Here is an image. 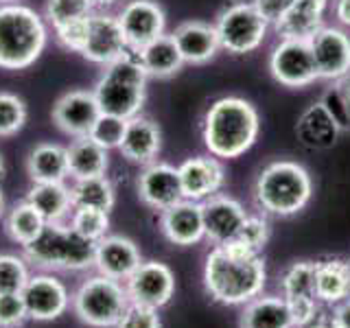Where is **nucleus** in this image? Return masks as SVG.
Wrapping results in <instances>:
<instances>
[{
  "instance_id": "1",
  "label": "nucleus",
  "mask_w": 350,
  "mask_h": 328,
  "mask_svg": "<svg viewBox=\"0 0 350 328\" xmlns=\"http://www.w3.org/2000/svg\"><path fill=\"white\" fill-rule=\"evenodd\" d=\"M265 282L267 269L258 251L245 249L239 243L215 245L208 251L204 287L213 300L228 306H245L262 293Z\"/></svg>"
},
{
  "instance_id": "2",
  "label": "nucleus",
  "mask_w": 350,
  "mask_h": 328,
  "mask_svg": "<svg viewBox=\"0 0 350 328\" xmlns=\"http://www.w3.org/2000/svg\"><path fill=\"white\" fill-rule=\"evenodd\" d=\"M260 131L256 107L241 96H221L206 109L202 138L211 156L232 160L252 149Z\"/></svg>"
},
{
  "instance_id": "3",
  "label": "nucleus",
  "mask_w": 350,
  "mask_h": 328,
  "mask_svg": "<svg viewBox=\"0 0 350 328\" xmlns=\"http://www.w3.org/2000/svg\"><path fill=\"white\" fill-rule=\"evenodd\" d=\"M313 195V180L302 164L276 160L258 173L254 182V202L265 215L291 217L304 210Z\"/></svg>"
},
{
  "instance_id": "4",
  "label": "nucleus",
  "mask_w": 350,
  "mask_h": 328,
  "mask_svg": "<svg viewBox=\"0 0 350 328\" xmlns=\"http://www.w3.org/2000/svg\"><path fill=\"white\" fill-rule=\"evenodd\" d=\"M46 25L31 7L18 3L0 5V68H29L46 49Z\"/></svg>"
},
{
  "instance_id": "5",
  "label": "nucleus",
  "mask_w": 350,
  "mask_h": 328,
  "mask_svg": "<svg viewBox=\"0 0 350 328\" xmlns=\"http://www.w3.org/2000/svg\"><path fill=\"white\" fill-rule=\"evenodd\" d=\"M103 68L105 70L92 90L101 112L125 120L138 116L147 98L149 79V74L138 62V55L134 51H127L120 59L103 66Z\"/></svg>"
},
{
  "instance_id": "6",
  "label": "nucleus",
  "mask_w": 350,
  "mask_h": 328,
  "mask_svg": "<svg viewBox=\"0 0 350 328\" xmlns=\"http://www.w3.org/2000/svg\"><path fill=\"white\" fill-rule=\"evenodd\" d=\"M94 241L68 223H46L40 236L25 245V258L44 271H83L94 267Z\"/></svg>"
},
{
  "instance_id": "7",
  "label": "nucleus",
  "mask_w": 350,
  "mask_h": 328,
  "mask_svg": "<svg viewBox=\"0 0 350 328\" xmlns=\"http://www.w3.org/2000/svg\"><path fill=\"white\" fill-rule=\"evenodd\" d=\"M129 302L125 282L96 273L85 278L75 291L72 311L83 324L92 328H114Z\"/></svg>"
},
{
  "instance_id": "8",
  "label": "nucleus",
  "mask_w": 350,
  "mask_h": 328,
  "mask_svg": "<svg viewBox=\"0 0 350 328\" xmlns=\"http://www.w3.org/2000/svg\"><path fill=\"white\" fill-rule=\"evenodd\" d=\"M269 25L252 3H232L217 16L215 31L219 46L232 55H247L265 42Z\"/></svg>"
},
{
  "instance_id": "9",
  "label": "nucleus",
  "mask_w": 350,
  "mask_h": 328,
  "mask_svg": "<svg viewBox=\"0 0 350 328\" xmlns=\"http://www.w3.org/2000/svg\"><path fill=\"white\" fill-rule=\"evenodd\" d=\"M269 72L284 87H306L317 81V70L309 42L280 38V42L271 51Z\"/></svg>"
},
{
  "instance_id": "10",
  "label": "nucleus",
  "mask_w": 350,
  "mask_h": 328,
  "mask_svg": "<svg viewBox=\"0 0 350 328\" xmlns=\"http://www.w3.org/2000/svg\"><path fill=\"white\" fill-rule=\"evenodd\" d=\"M282 300L287 302L293 315L295 328H304L315 322L317 317V300L315 293V260H300L282 273L280 278Z\"/></svg>"
},
{
  "instance_id": "11",
  "label": "nucleus",
  "mask_w": 350,
  "mask_h": 328,
  "mask_svg": "<svg viewBox=\"0 0 350 328\" xmlns=\"http://www.w3.org/2000/svg\"><path fill=\"white\" fill-rule=\"evenodd\" d=\"M120 29L127 42V49L138 53L149 42L164 36L167 14L156 0H129L118 14Z\"/></svg>"
},
{
  "instance_id": "12",
  "label": "nucleus",
  "mask_w": 350,
  "mask_h": 328,
  "mask_svg": "<svg viewBox=\"0 0 350 328\" xmlns=\"http://www.w3.org/2000/svg\"><path fill=\"white\" fill-rule=\"evenodd\" d=\"M22 298L27 304L29 320L53 322L62 317L70 306L68 287L53 273H31L29 282L22 289Z\"/></svg>"
},
{
  "instance_id": "13",
  "label": "nucleus",
  "mask_w": 350,
  "mask_h": 328,
  "mask_svg": "<svg viewBox=\"0 0 350 328\" xmlns=\"http://www.w3.org/2000/svg\"><path fill=\"white\" fill-rule=\"evenodd\" d=\"M127 51L129 49L118 16L107 14V11H94L88 22V38L79 53L81 57L92 64L107 66L123 57Z\"/></svg>"
},
{
  "instance_id": "14",
  "label": "nucleus",
  "mask_w": 350,
  "mask_h": 328,
  "mask_svg": "<svg viewBox=\"0 0 350 328\" xmlns=\"http://www.w3.org/2000/svg\"><path fill=\"white\" fill-rule=\"evenodd\" d=\"M129 300L134 304H145L151 309L167 306L175 293V276L169 265L160 260L140 262V267L125 282Z\"/></svg>"
},
{
  "instance_id": "15",
  "label": "nucleus",
  "mask_w": 350,
  "mask_h": 328,
  "mask_svg": "<svg viewBox=\"0 0 350 328\" xmlns=\"http://www.w3.org/2000/svg\"><path fill=\"white\" fill-rule=\"evenodd\" d=\"M317 79L339 81L350 72V36L337 27H322L309 40Z\"/></svg>"
},
{
  "instance_id": "16",
  "label": "nucleus",
  "mask_w": 350,
  "mask_h": 328,
  "mask_svg": "<svg viewBox=\"0 0 350 328\" xmlns=\"http://www.w3.org/2000/svg\"><path fill=\"white\" fill-rule=\"evenodd\" d=\"M138 197L153 210H167L184 200L180 171L169 162H151L138 175Z\"/></svg>"
},
{
  "instance_id": "17",
  "label": "nucleus",
  "mask_w": 350,
  "mask_h": 328,
  "mask_svg": "<svg viewBox=\"0 0 350 328\" xmlns=\"http://www.w3.org/2000/svg\"><path fill=\"white\" fill-rule=\"evenodd\" d=\"M98 116H101V107L92 90H70L62 94L53 105V123L72 138L90 134Z\"/></svg>"
},
{
  "instance_id": "18",
  "label": "nucleus",
  "mask_w": 350,
  "mask_h": 328,
  "mask_svg": "<svg viewBox=\"0 0 350 328\" xmlns=\"http://www.w3.org/2000/svg\"><path fill=\"white\" fill-rule=\"evenodd\" d=\"M142 262L140 249L127 236L107 234L101 241H96L94 249V267L101 276L127 282Z\"/></svg>"
},
{
  "instance_id": "19",
  "label": "nucleus",
  "mask_w": 350,
  "mask_h": 328,
  "mask_svg": "<svg viewBox=\"0 0 350 328\" xmlns=\"http://www.w3.org/2000/svg\"><path fill=\"white\" fill-rule=\"evenodd\" d=\"M178 171H180L184 200L200 202V204L217 195L226 182V171L215 156L189 158L180 164Z\"/></svg>"
},
{
  "instance_id": "20",
  "label": "nucleus",
  "mask_w": 350,
  "mask_h": 328,
  "mask_svg": "<svg viewBox=\"0 0 350 328\" xmlns=\"http://www.w3.org/2000/svg\"><path fill=\"white\" fill-rule=\"evenodd\" d=\"M206 238H211L215 245L232 243L239 230L243 228L247 213L237 200L228 195H213L211 200L202 202Z\"/></svg>"
},
{
  "instance_id": "21",
  "label": "nucleus",
  "mask_w": 350,
  "mask_h": 328,
  "mask_svg": "<svg viewBox=\"0 0 350 328\" xmlns=\"http://www.w3.org/2000/svg\"><path fill=\"white\" fill-rule=\"evenodd\" d=\"M160 230L173 245H182V247L197 245L202 238H206L202 204L182 200L180 204L162 210Z\"/></svg>"
},
{
  "instance_id": "22",
  "label": "nucleus",
  "mask_w": 350,
  "mask_h": 328,
  "mask_svg": "<svg viewBox=\"0 0 350 328\" xmlns=\"http://www.w3.org/2000/svg\"><path fill=\"white\" fill-rule=\"evenodd\" d=\"M171 36L175 44H178L184 64H193V66L208 64L217 55V51L221 49L219 46L215 25H208V22L202 20L182 22L180 27H175Z\"/></svg>"
},
{
  "instance_id": "23",
  "label": "nucleus",
  "mask_w": 350,
  "mask_h": 328,
  "mask_svg": "<svg viewBox=\"0 0 350 328\" xmlns=\"http://www.w3.org/2000/svg\"><path fill=\"white\" fill-rule=\"evenodd\" d=\"M160 149H162V131L151 118L138 114L127 120L125 136L118 147L123 158L147 167V164L156 162Z\"/></svg>"
},
{
  "instance_id": "24",
  "label": "nucleus",
  "mask_w": 350,
  "mask_h": 328,
  "mask_svg": "<svg viewBox=\"0 0 350 328\" xmlns=\"http://www.w3.org/2000/svg\"><path fill=\"white\" fill-rule=\"evenodd\" d=\"M342 129L337 127L333 116L326 112L324 105L317 101L300 114L298 123H295V136H298L300 145L311 151H326L331 149Z\"/></svg>"
},
{
  "instance_id": "25",
  "label": "nucleus",
  "mask_w": 350,
  "mask_h": 328,
  "mask_svg": "<svg viewBox=\"0 0 350 328\" xmlns=\"http://www.w3.org/2000/svg\"><path fill=\"white\" fill-rule=\"evenodd\" d=\"M324 11L326 3H315V0H293L273 29L280 38L291 40H306L309 42L317 31L324 27Z\"/></svg>"
},
{
  "instance_id": "26",
  "label": "nucleus",
  "mask_w": 350,
  "mask_h": 328,
  "mask_svg": "<svg viewBox=\"0 0 350 328\" xmlns=\"http://www.w3.org/2000/svg\"><path fill=\"white\" fill-rule=\"evenodd\" d=\"M27 202L36 208L46 223H68L75 210L70 186L64 182L33 184L27 193Z\"/></svg>"
},
{
  "instance_id": "27",
  "label": "nucleus",
  "mask_w": 350,
  "mask_h": 328,
  "mask_svg": "<svg viewBox=\"0 0 350 328\" xmlns=\"http://www.w3.org/2000/svg\"><path fill=\"white\" fill-rule=\"evenodd\" d=\"M27 173L33 184L66 182V178H70L66 147L57 142H40L27 156Z\"/></svg>"
},
{
  "instance_id": "28",
  "label": "nucleus",
  "mask_w": 350,
  "mask_h": 328,
  "mask_svg": "<svg viewBox=\"0 0 350 328\" xmlns=\"http://www.w3.org/2000/svg\"><path fill=\"white\" fill-rule=\"evenodd\" d=\"M66 156H68V175L72 180L98 178V175H105L109 167L107 149L96 145L90 136L75 138L66 147Z\"/></svg>"
},
{
  "instance_id": "29",
  "label": "nucleus",
  "mask_w": 350,
  "mask_h": 328,
  "mask_svg": "<svg viewBox=\"0 0 350 328\" xmlns=\"http://www.w3.org/2000/svg\"><path fill=\"white\" fill-rule=\"evenodd\" d=\"M315 293L326 304L350 298V262L342 258L315 260Z\"/></svg>"
},
{
  "instance_id": "30",
  "label": "nucleus",
  "mask_w": 350,
  "mask_h": 328,
  "mask_svg": "<svg viewBox=\"0 0 350 328\" xmlns=\"http://www.w3.org/2000/svg\"><path fill=\"white\" fill-rule=\"evenodd\" d=\"M241 328H295L287 302L278 295H258L245 304Z\"/></svg>"
},
{
  "instance_id": "31",
  "label": "nucleus",
  "mask_w": 350,
  "mask_h": 328,
  "mask_svg": "<svg viewBox=\"0 0 350 328\" xmlns=\"http://www.w3.org/2000/svg\"><path fill=\"white\" fill-rule=\"evenodd\" d=\"M138 62L145 68L149 77H158V79H167L182 70L184 59L182 53L175 44L173 36H160L158 40L149 42L145 49H140L138 53Z\"/></svg>"
},
{
  "instance_id": "32",
  "label": "nucleus",
  "mask_w": 350,
  "mask_h": 328,
  "mask_svg": "<svg viewBox=\"0 0 350 328\" xmlns=\"http://www.w3.org/2000/svg\"><path fill=\"white\" fill-rule=\"evenodd\" d=\"M70 195H72L75 208H96V210L109 213L116 204L114 186L105 175L75 180V184L70 186Z\"/></svg>"
},
{
  "instance_id": "33",
  "label": "nucleus",
  "mask_w": 350,
  "mask_h": 328,
  "mask_svg": "<svg viewBox=\"0 0 350 328\" xmlns=\"http://www.w3.org/2000/svg\"><path fill=\"white\" fill-rule=\"evenodd\" d=\"M44 226H46V221H44L42 215L27 200L11 208L7 219H5V232H7V236L14 241V243L22 245V247L33 243V241L40 236Z\"/></svg>"
},
{
  "instance_id": "34",
  "label": "nucleus",
  "mask_w": 350,
  "mask_h": 328,
  "mask_svg": "<svg viewBox=\"0 0 350 328\" xmlns=\"http://www.w3.org/2000/svg\"><path fill=\"white\" fill-rule=\"evenodd\" d=\"M92 14L94 7L90 0H46V9H44V16L53 31L70 25V22L90 18Z\"/></svg>"
},
{
  "instance_id": "35",
  "label": "nucleus",
  "mask_w": 350,
  "mask_h": 328,
  "mask_svg": "<svg viewBox=\"0 0 350 328\" xmlns=\"http://www.w3.org/2000/svg\"><path fill=\"white\" fill-rule=\"evenodd\" d=\"M68 226L81 236L96 243V241L109 234V213L96 210V208H75L68 219Z\"/></svg>"
},
{
  "instance_id": "36",
  "label": "nucleus",
  "mask_w": 350,
  "mask_h": 328,
  "mask_svg": "<svg viewBox=\"0 0 350 328\" xmlns=\"http://www.w3.org/2000/svg\"><path fill=\"white\" fill-rule=\"evenodd\" d=\"M29 109L25 98L14 92H0V138L16 136L27 125Z\"/></svg>"
},
{
  "instance_id": "37",
  "label": "nucleus",
  "mask_w": 350,
  "mask_h": 328,
  "mask_svg": "<svg viewBox=\"0 0 350 328\" xmlns=\"http://www.w3.org/2000/svg\"><path fill=\"white\" fill-rule=\"evenodd\" d=\"M31 278L29 260L16 254H0V293H22Z\"/></svg>"
},
{
  "instance_id": "38",
  "label": "nucleus",
  "mask_w": 350,
  "mask_h": 328,
  "mask_svg": "<svg viewBox=\"0 0 350 328\" xmlns=\"http://www.w3.org/2000/svg\"><path fill=\"white\" fill-rule=\"evenodd\" d=\"M125 127H127V120L120 118V116H112V114H103L96 118V123L90 129V136L96 145H101L103 149H118L120 142H123L125 136Z\"/></svg>"
},
{
  "instance_id": "39",
  "label": "nucleus",
  "mask_w": 350,
  "mask_h": 328,
  "mask_svg": "<svg viewBox=\"0 0 350 328\" xmlns=\"http://www.w3.org/2000/svg\"><path fill=\"white\" fill-rule=\"evenodd\" d=\"M269 232H271V230H269L267 219L247 215L243 228L239 230V234H237V238L232 241V243H239V245H243L245 249H252V251H260L262 247L267 245Z\"/></svg>"
},
{
  "instance_id": "40",
  "label": "nucleus",
  "mask_w": 350,
  "mask_h": 328,
  "mask_svg": "<svg viewBox=\"0 0 350 328\" xmlns=\"http://www.w3.org/2000/svg\"><path fill=\"white\" fill-rule=\"evenodd\" d=\"M29 320L22 293H0V328H20Z\"/></svg>"
},
{
  "instance_id": "41",
  "label": "nucleus",
  "mask_w": 350,
  "mask_h": 328,
  "mask_svg": "<svg viewBox=\"0 0 350 328\" xmlns=\"http://www.w3.org/2000/svg\"><path fill=\"white\" fill-rule=\"evenodd\" d=\"M160 315L158 309H151L145 304H134L129 302L125 313L120 315V320L116 322L114 328H160Z\"/></svg>"
},
{
  "instance_id": "42",
  "label": "nucleus",
  "mask_w": 350,
  "mask_h": 328,
  "mask_svg": "<svg viewBox=\"0 0 350 328\" xmlns=\"http://www.w3.org/2000/svg\"><path fill=\"white\" fill-rule=\"evenodd\" d=\"M320 103L324 105V109L328 114L333 116V120L337 123V127L342 129V131H350V109L344 101V96L342 92H339V85L333 83L328 90L322 94L320 98Z\"/></svg>"
},
{
  "instance_id": "43",
  "label": "nucleus",
  "mask_w": 350,
  "mask_h": 328,
  "mask_svg": "<svg viewBox=\"0 0 350 328\" xmlns=\"http://www.w3.org/2000/svg\"><path fill=\"white\" fill-rule=\"evenodd\" d=\"M88 22H90V18L77 20L62 29H55V38H57V42L64 49H68L72 53H81L85 38H88Z\"/></svg>"
},
{
  "instance_id": "44",
  "label": "nucleus",
  "mask_w": 350,
  "mask_h": 328,
  "mask_svg": "<svg viewBox=\"0 0 350 328\" xmlns=\"http://www.w3.org/2000/svg\"><path fill=\"white\" fill-rule=\"evenodd\" d=\"M250 3L256 7L262 20L273 27L284 14H287V9L291 7L293 0H250Z\"/></svg>"
},
{
  "instance_id": "45",
  "label": "nucleus",
  "mask_w": 350,
  "mask_h": 328,
  "mask_svg": "<svg viewBox=\"0 0 350 328\" xmlns=\"http://www.w3.org/2000/svg\"><path fill=\"white\" fill-rule=\"evenodd\" d=\"M333 322L337 324V328H350V298L335 304Z\"/></svg>"
},
{
  "instance_id": "46",
  "label": "nucleus",
  "mask_w": 350,
  "mask_h": 328,
  "mask_svg": "<svg viewBox=\"0 0 350 328\" xmlns=\"http://www.w3.org/2000/svg\"><path fill=\"white\" fill-rule=\"evenodd\" d=\"M335 18L344 27H350V0H335Z\"/></svg>"
},
{
  "instance_id": "47",
  "label": "nucleus",
  "mask_w": 350,
  "mask_h": 328,
  "mask_svg": "<svg viewBox=\"0 0 350 328\" xmlns=\"http://www.w3.org/2000/svg\"><path fill=\"white\" fill-rule=\"evenodd\" d=\"M335 83L339 85V92H342L344 101H346V105H348V109H350V72H348L346 77H342L339 81H335Z\"/></svg>"
},
{
  "instance_id": "48",
  "label": "nucleus",
  "mask_w": 350,
  "mask_h": 328,
  "mask_svg": "<svg viewBox=\"0 0 350 328\" xmlns=\"http://www.w3.org/2000/svg\"><path fill=\"white\" fill-rule=\"evenodd\" d=\"M304 328H337V324L333 320H324V322H313V324L304 326Z\"/></svg>"
},
{
  "instance_id": "49",
  "label": "nucleus",
  "mask_w": 350,
  "mask_h": 328,
  "mask_svg": "<svg viewBox=\"0 0 350 328\" xmlns=\"http://www.w3.org/2000/svg\"><path fill=\"white\" fill-rule=\"evenodd\" d=\"M90 3L94 9H105V7H112L116 0H90Z\"/></svg>"
},
{
  "instance_id": "50",
  "label": "nucleus",
  "mask_w": 350,
  "mask_h": 328,
  "mask_svg": "<svg viewBox=\"0 0 350 328\" xmlns=\"http://www.w3.org/2000/svg\"><path fill=\"white\" fill-rule=\"evenodd\" d=\"M5 213H7V204H5V193H3V189H0V219L5 217Z\"/></svg>"
},
{
  "instance_id": "51",
  "label": "nucleus",
  "mask_w": 350,
  "mask_h": 328,
  "mask_svg": "<svg viewBox=\"0 0 350 328\" xmlns=\"http://www.w3.org/2000/svg\"><path fill=\"white\" fill-rule=\"evenodd\" d=\"M3 175H5V158H3V153H0V180H3Z\"/></svg>"
},
{
  "instance_id": "52",
  "label": "nucleus",
  "mask_w": 350,
  "mask_h": 328,
  "mask_svg": "<svg viewBox=\"0 0 350 328\" xmlns=\"http://www.w3.org/2000/svg\"><path fill=\"white\" fill-rule=\"evenodd\" d=\"M11 3H16V0H0V5H11Z\"/></svg>"
},
{
  "instance_id": "53",
  "label": "nucleus",
  "mask_w": 350,
  "mask_h": 328,
  "mask_svg": "<svg viewBox=\"0 0 350 328\" xmlns=\"http://www.w3.org/2000/svg\"><path fill=\"white\" fill-rule=\"evenodd\" d=\"M315 3H326L328 5V0H315Z\"/></svg>"
}]
</instances>
